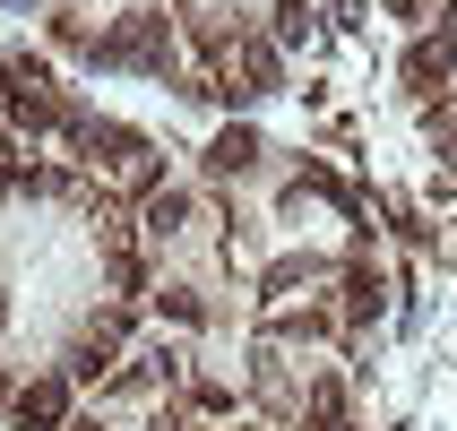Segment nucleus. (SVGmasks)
<instances>
[{
  "instance_id": "f257e3e1",
  "label": "nucleus",
  "mask_w": 457,
  "mask_h": 431,
  "mask_svg": "<svg viewBox=\"0 0 457 431\" xmlns=\"http://www.w3.org/2000/svg\"><path fill=\"white\" fill-rule=\"evenodd\" d=\"M87 61H104V70H164V61H173V35H164V18H155V9H129L112 35H96V44H87Z\"/></svg>"
},
{
  "instance_id": "f03ea898",
  "label": "nucleus",
  "mask_w": 457,
  "mask_h": 431,
  "mask_svg": "<svg viewBox=\"0 0 457 431\" xmlns=\"http://www.w3.org/2000/svg\"><path fill=\"white\" fill-rule=\"evenodd\" d=\"M70 423V388L61 380H26L18 388V431H61Z\"/></svg>"
},
{
  "instance_id": "7ed1b4c3",
  "label": "nucleus",
  "mask_w": 457,
  "mask_h": 431,
  "mask_svg": "<svg viewBox=\"0 0 457 431\" xmlns=\"http://www.w3.org/2000/svg\"><path fill=\"white\" fill-rule=\"evenodd\" d=\"M277 44H242V87H225V95H268V87H277Z\"/></svg>"
},
{
  "instance_id": "20e7f679",
  "label": "nucleus",
  "mask_w": 457,
  "mask_h": 431,
  "mask_svg": "<svg viewBox=\"0 0 457 431\" xmlns=\"http://www.w3.org/2000/svg\"><path fill=\"white\" fill-rule=\"evenodd\" d=\"M207 164H216V173H251V164H259V138H251V129H225V138L207 147Z\"/></svg>"
},
{
  "instance_id": "39448f33",
  "label": "nucleus",
  "mask_w": 457,
  "mask_h": 431,
  "mask_svg": "<svg viewBox=\"0 0 457 431\" xmlns=\"http://www.w3.org/2000/svg\"><path fill=\"white\" fill-rule=\"evenodd\" d=\"M406 78H414V87H440V78H449V44H414L406 52Z\"/></svg>"
},
{
  "instance_id": "423d86ee",
  "label": "nucleus",
  "mask_w": 457,
  "mask_h": 431,
  "mask_svg": "<svg viewBox=\"0 0 457 431\" xmlns=\"http://www.w3.org/2000/svg\"><path fill=\"white\" fill-rule=\"evenodd\" d=\"M104 371H112V336H87L78 345V380H104Z\"/></svg>"
},
{
  "instance_id": "0eeeda50",
  "label": "nucleus",
  "mask_w": 457,
  "mask_h": 431,
  "mask_svg": "<svg viewBox=\"0 0 457 431\" xmlns=\"http://www.w3.org/2000/svg\"><path fill=\"white\" fill-rule=\"evenodd\" d=\"M147 225H155V233L181 225V190H155V199H147Z\"/></svg>"
},
{
  "instance_id": "6e6552de",
  "label": "nucleus",
  "mask_w": 457,
  "mask_h": 431,
  "mask_svg": "<svg viewBox=\"0 0 457 431\" xmlns=\"http://www.w3.org/2000/svg\"><path fill=\"white\" fill-rule=\"evenodd\" d=\"M303 26H311V9H303V0H285V9H277V35H285V44H303Z\"/></svg>"
},
{
  "instance_id": "1a4fd4ad",
  "label": "nucleus",
  "mask_w": 457,
  "mask_h": 431,
  "mask_svg": "<svg viewBox=\"0 0 457 431\" xmlns=\"http://www.w3.org/2000/svg\"><path fill=\"white\" fill-rule=\"evenodd\" d=\"M78 431H87V423H78Z\"/></svg>"
}]
</instances>
